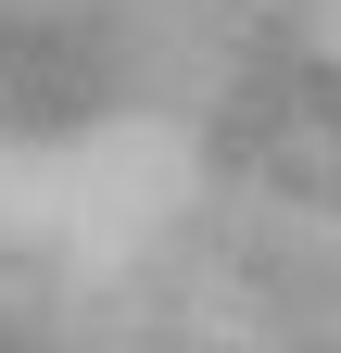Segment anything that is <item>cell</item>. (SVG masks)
Returning <instances> with one entry per match:
<instances>
[{"label": "cell", "mask_w": 341, "mask_h": 353, "mask_svg": "<svg viewBox=\"0 0 341 353\" xmlns=\"http://www.w3.org/2000/svg\"><path fill=\"white\" fill-rule=\"evenodd\" d=\"M0 353H202V328L164 316V303H139V290L0 265Z\"/></svg>", "instance_id": "cell-1"}]
</instances>
